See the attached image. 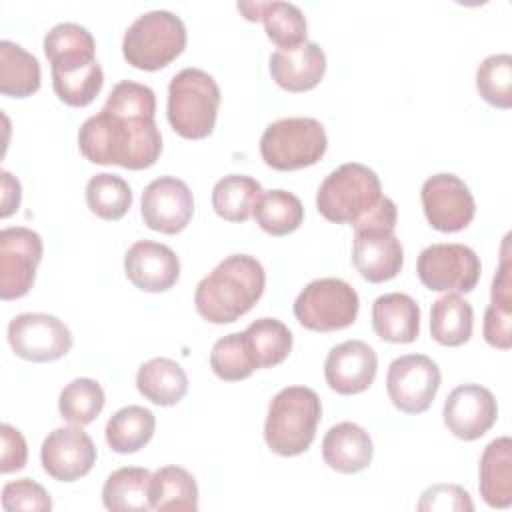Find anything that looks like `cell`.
<instances>
[{
  "label": "cell",
  "instance_id": "6da1fadb",
  "mask_svg": "<svg viewBox=\"0 0 512 512\" xmlns=\"http://www.w3.org/2000/svg\"><path fill=\"white\" fill-rule=\"evenodd\" d=\"M154 114V90L134 80H120L102 110L80 126L78 148L94 164H116L128 170L150 168L162 152Z\"/></svg>",
  "mask_w": 512,
  "mask_h": 512
},
{
  "label": "cell",
  "instance_id": "7a4b0ae2",
  "mask_svg": "<svg viewBox=\"0 0 512 512\" xmlns=\"http://www.w3.org/2000/svg\"><path fill=\"white\" fill-rule=\"evenodd\" d=\"M266 286L262 264L250 254L224 258L194 292L198 314L212 324H230L252 310Z\"/></svg>",
  "mask_w": 512,
  "mask_h": 512
},
{
  "label": "cell",
  "instance_id": "3957f363",
  "mask_svg": "<svg viewBox=\"0 0 512 512\" xmlns=\"http://www.w3.org/2000/svg\"><path fill=\"white\" fill-rule=\"evenodd\" d=\"M322 416V402L312 388H282L268 406L264 440L278 456H298L306 452L316 436Z\"/></svg>",
  "mask_w": 512,
  "mask_h": 512
},
{
  "label": "cell",
  "instance_id": "277c9868",
  "mask_svg": "<svg viewBox=\"0 0 512 512\" xmlns=\"http://www.w3.org/2000/svg\"><path fill=\"white\" fill-rule=\"evenodd\" d=\"M218 106L220 88L200 68H184L168 84V122L182 138L200 140L212 134Z\"/></svg>",
  "mask_w": 512,
  "mask_h": 512
},
{
  "label": "cell",
  "instance_id": "5b68a950",
  "mask_svg": "<svg viewBox=\"0 0 512 512\" xmlns=\"http://www.w3.org/2000/svg\"><path fill=\"white\" fill-rule=\"evenodd\" d=\"M382 198L378 174L358 162H346L332 170L318 188V212L336 224H356Z\"/></svg>",
  "mask_w": 512,
  "mask_h": 512
},
{
  "label": "cell",
  "instance_id": "8992f818",
  "mask_svg": "<svg viewBox=\"0 0 512 512\" xmlns=\"http://www.w3.org/2000/svg\"><path fill=\"white\" fill-rule=\"evenodd\" d=\"M186 48V26L170 10H150L138 16L122 40L124 60L138 70H160Z\"/></svg>",
  "mask_w": 512,
  "mask_h": 512
},
{
  "label": "cell",
  "instance_id": "52a82bcc",
  "mask_svg": "<svg viewBox=\"0 0 512 512\" xmlns=\"http://www.w3.org/2000/svg\"><path fill=\"white\" fill-rule=\"evenodd\" d=\"M326 146V130L316 118H280L262 132L260 156L266 166L288 172L316 164Z\"/></svg>",
  "mask_w": 512,
  "mask_h": 512
},
{
  "label": "cell",
  "instance_id": "ba28073f",
  "mask_svg": "<svg viewBox=\"0 0 512 512\" xmlns=\"http://www.w3.org/2000/svg\"><path fill=\"white\" fill-rule=\"evenodd\" d=\"M360 310L356 290L340 278H318L294 300L296 320L314 332H334L354 324Z\"/></svg>",
  "mask_w": 512,
  "mask_h": 512
},
{
  "label": "cell",
  "instance_id": "9c48e42d",
  "mask_svg": "<svg viewBox=\"0 0 512 512\" xmlns=\"http://www.w3.org/2000/svg\"><path fill=\"white\" fill-rule=\"evenodd\" d=\"M480 258L464 244H430L416 262L420 282L434 292H470L480 278Z\"/></svg>",
  "mask_w": 512,
  "mask_h": 512
},
{
  "label": "cell",
  "instance_id": "30bf717a",
  "mask_svg": "<svg viewBox=\"0 0 512 512\" xmlns=\"http://www.w3.org/2000/svg\"><path fill=\"white\" fill-rule=\"evenodd\" d=\"M440 388V368L424 354H406L388 366L386 390L392 404L404 414H422Z\"/></svg>",
  "mask_w": 512,
  "mask_h": 512
},
{
  "label": "cell",
  "instance_id": "8fae6325",
  "mask_svg": "<svg viewBox=\"0 0 512 512\" xmlns=\"http://www.w3.org/2000/svg\"><path fill=\"white\" fill-rule=\"evenodd\" d=\"M8 342L14 354L28 362H54L70 352L72 334L60 318L28 312L10 320Z\"/></svg>",
  "mask_w": 512,
  "mask_h": 512
},
{
  "label": "cell",
  "instance_id": "7c38bea8",
  "mask_svg": "<svg viewBox=\"0 0 512 512\" xmlns=\"http://www.w3.org/2000/svg\"><path fill=\"white\" fill-rule=\"evenodd\" d=\"M42 260V238L38 232L12 226L0 232V298L16 300L28 294L36 268Z\"/></svg>",
  "mask_w": 512,
  "mask_h": 512
},
{
  "label": "cell",
  "instance_id": "4fadbf2b",
  "mask_svg": "<svg viewBox=\"0 0 512 512\" xmlns=\"http://www.w3.org/2000/svg\"><path fill=\"white\" fill-rule=\"evenodd\" d=\"M424 216L434 230L460 232L476 212L474 196L456 174L440 172L424 180L420 190Z\"/></svg>",
  "mask_w": 512,
  "mask_h": 512
},
{
  "label": "cell",
  "instance_id": "5bb4252c",
  "mask_svg": "<svg viewBox=\"0 0 512 512\" xmlns=\"http://www.w3.org/2000/svg\"><path fill=\"white\" fill-rule=\"evenodd\" d=\"M142 218L150 230L162 234L182 232L194 214L188 184L176 176H160L142 192Z\"/></svg>",
  "mask_w": 512,
  "mask_h": 512
},
{
  "label": "cell",
  "instance_id": "9a60e30c",
  "mask_svg": "<svg viewBox=\"0 0 512 512\" xmlns=\"http://www.w3.org/2000/svg\"><path fill=\"white\" fill-rule=\"evenodd\" d=\"M40 460L54 480L74 482L92 470L96 446L80 426H60L44 438Z\"/></svg>",
  "mask_w": 512,
  "mask_h": 512
},
{
  "label": "cell",
  "instance_id": "2e32d148",
  "mask_svg": "<svg viewBox=\"0 0 512 512\" xmlns=\"http://www.w3.org/2000/svg\"><path fill=\"white\" fill-rule=\"evenodd\" d=\"M444 424L460 440H478L498 418L494 394L480 384L456 386L444 402Z\"/></svg>",
  "mask_w": 512,
  "mask_h": 512
},
{
  "label": "cell",
  "instance_id": "e0dca14e",
  "mask_svg": "<svg viewBox=\"0 0 512 512\" xmlns=\"http://www.w3.org/2000/svg\"><path fill=\"white\" fill-rule=\"evenodd\" d=\"M378 356L362 340H346L334 346L324 362L326 384L344 396L368 390L376 378Z\"/></svg>",
  "mask_w": 512,
  "mask_h": 512
},
{
  "label": "cell",
  "instance_id": "ac0fdd59",
  "mask_svg": "<svg viewBox=\"0 0 512 512\" xmlns=\"http://www.w3.org/2000/svg\"><path fill=\"white\" fill-rule=\"evenodd\" d=\"M126 278L144 292H164L180 276L176 252L160 242L138 240L124 254Z\"/></svg>",
  "mask_w": 512,
  "mask_h": 512
},
{
  "label": "cell",
  "instance_id": "d6986e66",
  "mask_svg": "<svg viewBox=\"0 0 512 512\" xmlns=\"http://www.w3.org/2000/svg\"><path fill=\"white\" fill-rule=\"evenodd\" d=\"M352 262L360 276L372 284L392 280L404 264V250L394 232L362 230L354 232Z\"/></svg>",
  "mask_w": 512,
  "mask_h": 512
},
{
  "label": "cell",
  "instance_id": "ffe728a7",
  "mask_svg": "<svg viewBox=\"0 0 512 512\" xmlns=\"http://www.w3.org/2000/svg\"><path fill=\"white\" fill-rule=\"evenodd\" d=\"M326 72V54L316 42L278 48L270 56L272 80L288 92L312 90Z\"/></svg>",
  "mask_w": 512,
  "mask_h": 512
},
{
  "label": "cell",
  "instance_id": "44dd1931",
  "mask_svg": "<svg viewBox=\"0 0 512 512\" xmlns=\"http://www.w3.org/2000/svg\"><path fill=\"white\" fill-rule=\"evenodd\" d=\"M374 454L370 434L354 424L340 422L332 426L322 440V458L324 462L342 474H356L370 466Z\"/></svg>",
  "mask_w": 512,
  "mask_h": 512
},
{
  "label": "cell",
  "instance_id": "7402d4cb",
  "mask_svg": "<svg viewBox=\"0 0 512 512\" xmlns=\"http://www.w3.org/2000/svg\"><path fill=\"white\" fill-rule=\"evenodd\" d=\"M372 328L386 342H414L420 334V306L404 292L382 294L372 304Z\"/></svg>",
  "mask_w": 512,
  "mask_h": 512
},
{
  "label": "cell",
  "instance_id": "603a6c76",
  "mask_svg": "<svg viewBox=\"0 0 512 512\" xmlns=\"http://www.w3.org/2000/svg\"><path fill=\"white\" fill-rule=\"evenodd\" d=\"M238 10L246 20H262L266 36L278 48H294L306 42V18L292 2H238Z\"/></svg>",
  "mask_w": 512,
  "mask_h": 512
},
{
  "label": "cell",
  "instance_id": "cb8c5ba5",
  "mask_svg": "<svg viewBox=\"0 0 512 512\" xmlns=\"http://www.w3.org/2000/svg\"><path fill=\"white\" fill-rule=\"evenodd\" d=\"M44 54L52 72H64L96 62V42L88 28L76 22H60L44 36Z\"/></svg>",
  "mask_w": 512,
  "mask_h": 512
},
{
  "label": "cell",
  "instance_id": "d4e9b609",
  "mask_svg": "<svg viewBox=\"0 0 512 512\" xmlns=\"http://www.w3.org/2000/svg\"><path fill=\"white\" fill-rule=\"evenodd\" d=\"M478 490L492 508H508L512 504V440L508 436H500L484 448Z\"/></svg>",
  "mask_w": 512,
  "mask_h": 512
},
{
  "label": "cell",
  "instance_id": "484cf974",
  "mask_svg": "<svg viewBox=\"0 0 512 512\" xmlns=\"http://www.w3.org/2000/svg\"><path fill=\"white\" fill-rule=\"evenodd\" d=\"M138 392L156 406H174L188 392L184 368L170 358H152L138 368Z\"/></svg>",
  "mask_w": 512,
  "mask_h": 512
},
{
  "label": "cell",
  "instance_id": "4316f807",
  "mask_svg": "<svg viewBox=\"0 0 512 512\" xmlns=\"http://www.w3.org/2000/svg\"><path fill=\"white\" fill-rule=\"evenodd\" d=\"M152 474L140 466L114 470L102 486V502L112 512H144L150 508Z\"/></svg>",
  "mask_w": 512,
  "mask_h": 512
},
{
  "label": "cell",
  "instance_id": "83f0119b",
  "mask_svg": "<svg viewBox=\"0 0 512 512\" xmlns=\"http://www.w3.org/2000/svg\"><path fill=\"white\" fill-rule=\"evenodd\" d=\"M474 310L458 294H444L430 308V334L442 346H462L470 340Z\"/></svg>",
  "mask_w": 512,
  "mask_h": 512
},
{
  "label": "cell",
  "instance_id": "f1b7e54d",
  "mask_svg": "<svg viewBox=\"0 0 512 512\" xmlns=\"http://www.w3.org/2000/svg\"><path fill=\"white\" fill-rule=\"evenodd\" d=\"M156 428L154 414L144 406H124L106 424V442L118 454H134L144 448Z\"/></svg>",
  "mask_w": 512,
  "mask_h": 512
},
{
  "label": "cell",
  "instance_id": "f546056e",
  "mask_svg": "<svg viewBox=\"0 0 512 512\" xmlns=\"http://www.w3.org/2000/svg\"><path fill=\"white\" fill-rule=\"evenodd\" d=\"M40 88V62L10 40L0 42V92L12 98L32 96Z\"/></svg>",
  "mask_w": 512,
  "mask_h": 512
},
{
  "label": "cell",
  "instance_id": "4dcf8cb0",
  "mask_svg": "<svg viewBox=\"0 0 512 512\" xmlns=\"http://www.w3.org/2000/svg\"><path fill=\"white\" fill-rule=\"evenodd\" d=\"M262 186L252 176L228 174L212 188V208L228 222H246L256 208Z\"/></svg>",
  "mask_w": 512,
  "mask_h": 512
},
{
  "label": "cell",
  "instance_id": "1f68e13d",
  "mask_svg": "<svg viewBox=\"0 0 512 512\" xmlns=\"http://www.w3.org/2000/svg\"><path fill=\"white\" fill-rule=\"evenodd\" d=\"M152 510H198L194 476L180 466H162L150 480Z\"/></svg>",
  "mask_w": 512,
  "mask_h": 512
},
{
  "label": "cell",
  "instance_id": "d6a6232c",
  "mask_svg": "<svg viewBox=\"0 0 512 512\" xmlns=\"http://www.w3.org/2000/svg\"><path fill=\"white\" fill-rule=\"evenodd\" d=\"M258 226L272 236L294 232L304 220V206L298 196L286 190H266L260 194L254 214Z\"/></svg>",
  "mask_w": 512,
  "mask_h": 512
},
{
  "label": "cell",
  "instance_id": "836d02e7",
  "mask_svg": "<svg viewBox=\"0 0 512 512\" xmlns=\"http://www.w3.org/2000/svg\"><path fill=\"white\" fill-rule=\"evenodd\" d=\"M244 336L256 358L258 368H272L282 364L292 350V332L276 318H258L246 330Z\"/></svg>",
  "mask_w": 512,
  "mask_h": 512
},
{
  "label": "cell",
  "instance_id": "e575fe53",
  "mask_svg": "<svg viewBox=\"0 0 512 512\" xmlns=\"http://www.w3.org/2000/svg\"><path fill=\"white\" fill-rule=\"evenodd\" d=\"M210 368L220 380L226 382L244 380L254 370H258L256 358L244 332L226 334L214 342L210 352Z\"/></svg>",
  "mask_w": 512,
  "mask_h": 512
},
{
  "label": "cell",
  "instance_id": "d590c367",
  "mask_svg": "<svg viewBox=\"0 0 512 512\" xmlns=\"http://www.w3.org/2000/svg\"><path fill=\"white\" fill-rule=\"evenodd\" d=\"M86 204L98 218L118 220L132 206V190L124 178L100 172L86 184Z\"/></svg>",
  "mask_w": 512,
  "mask_h": 512
},
{
  "label": "cell",
  "instance_id": "8d00e7d4",
  "mask_svg": "<svg viewBox=\"0 0 512 512\" xmlns=\"http://www.w3.org/2000/svg\"><path fill=\"white\" fill-rule=\"evenodd\" d=\"M104 390L92 378H74L68 382L58 398L62 418L74 426H86L98 418L104 408Z\"/></svg>",
  "mask_w": 512,
  "mask_h": 512
},
{
  "label": "cell",
  "instance_id": "74e56055",
  "mask_svg": "<svg viewBox=\"0 0 512 512\" xmlns=\"http://www.w3.org/2000/svg\"><path fill=\"white\" fill-rule=\"evenodd\" d=\"M476 90L484 102L508 110L512 106V56L492 54L476 70Z\"/></svg>",
  "mask_w": 512,
  "mask_h": 512
},
{
  "label": "cell",
  "instance_id": "f35d334b",
  "mask_svg": "<svg viewBox=\"0 0 512 512\" xmlns=\"http://www.w3.org/2000/svg\"><path fill=\"white\" fill-rule=\"evenodd\" d=\"M104 84V72L102 66L96 62L66 70V72H52V86L56 96L74 108L88 106L102 90Z\"/></svg>",
  "mask_w": 512,
  "mask_h": 512
},
{
  "label": "cell",
  "instance_id": "ab89813d",
  "mask_svg": "<svg viewBox=\"0 0 512 512\" xmlns=\"http://www.w3.org/2000/svg\"><path fill=\"white\" fill-rule=\"evenodd\" d=\"M2 508L6 512L16 510H38L46 512L52 508V500L48 492L30 478H20L4 484L2 488Z\"/></svg>",
  "mask_w": 512,
  "mask_h": 512
},
{
  "label": "cell",
  "instance_id": "60d3db41",
  "mask_svg": "<svg viewBox=\"0 0 512 512\" xmlns=\"http://www.w3.org/2000/svg\"><path fill=\"white\" fill-rule=\"evenodd\" d=\"M418 510H466L472 512L474 504L470 494L458 484H436L422 492Z\"/></svg>",
  "mask_w": 512,
  "mask_h": 512
},
{
  "label": "cell",
  "instance_id": "b9f144b4",
  "mask_svg": "<svg viewBox=\"0 0 512 512\" xmlns=\"http://www.w3.org/2000/svg\"><path fill=\"white\" fill-rule=\"evenodd\" d=\"M0 438H2V452H0V472L8 474L14 470H20L26 466L28 458V446L20 430H16L10 424L0 426Z\"/></svg>",
  "mask_w": 512,
  "mask_h": 512
},
{
  "label": "cell",
  "instance_id": "7bdbcfd3",
  "mask_svg": "<svg viewBox=\"0 0 512 512\" xmlns=\"http://www.w3.org/2000/svg\"><path fill=\"white\" fill-rule=\"evenodd\" d=\"M484 340L500 350L512 346V310L490 304L484 314Z\"/></svg>",
  "mask_w": 512,
  "mask_h": 512
},
{
  "label": "cell",
  "instance_id": "ee69618b",
  "mask_svg": "<svg viewBox=\"0 0 512 512\" xmlns=\"http://www.w3.org/2000/svg\"><path fill=\"white\" fill-rule=\"evenodd\" d=\"M508 240H510V234L504 238V244H502V258H500L498 272L492 280V302L490 304L512 310V262H510Z\"/></svg>",
  "mask_w": 512,
  "mask_h": 512
},
{
  "label": "cell",
  "instance_id": "f6af8a7d",
  "mask_svg": "<svg viewBox=\"0 0 512 512\" xmlns=\"http://www.w3.org/2000/svg\"><path fill=\"white\" fill-rule=\"evenodd\" d=\"M0 176H2V210H0V216L8 218L20 206L22 188H20V182L10 172L2 170Z\"/></svg>",
  "mask_w": 512,
  "mask_h": 512
}]
</instances>
